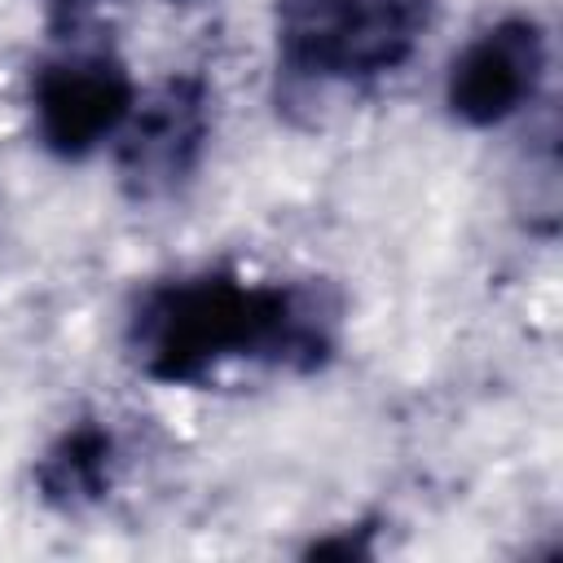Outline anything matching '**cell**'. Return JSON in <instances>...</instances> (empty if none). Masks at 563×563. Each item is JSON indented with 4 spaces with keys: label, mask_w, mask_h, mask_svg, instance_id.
<instances>
[{
    "label": "cell",
    "mask_w": 563,
    "mask_h": 563,
    "mask_svg": "<svg viewBox=\"0 0 563 563\" xmlns=\"http://www.w3.org/2000/svg\"><path fill=\"white\" fill-rule=\"evenodd\" d=\"M172 4H189V0H172Z\"/></svg>",
    "instance_id": "obj_9"
},
{
    "label": "cell",
    "mask_w": 563,
    "mask_h": 563,
    "mask_svg": "<svg viewBox=\"0 0 563 563\" xmlns=\"http://www.w3.org/2000/svg\"><path fill=\"white\" fill-rule=\"evenodd\" d=\"M550 44L537 18H497L484 26L444 75V106L466 128H497L515 119L541 88Z\"/></svg>",
    "instance_id": "obj_5"
},
{
    "label": "cell",
    "mask_w": 563,
    "mask_h": 563,
    "mask_svg": "<svg viewBox=\"0 0 563 563\" xmlns=\"http://www.w3.org/2000/svg\"><path fill=\"white\" fill-rule=\"evenodd\" d=\"M211 145V84L194 70L167 75L154 92H136L128 123L114 136L119 185L132 202L172 198L194 180Z\"/></svg>",
    "instance_id": "obj_3"
},
{
    "label": "cell",
    "mask_w": 563,
    "mask_h": 563,
    "mask_svg": "<svg viewBox=\"0 0 563 563\" xmlns=\"http://www.w3.org/2000/svg\"><path fill=\"white\" fill-rule=\"evenodd\" d=\"M374 528L369 523H352V528H339L330 537H317L308 545V559H369L374 554Z\"/></svg>",
    "instance_id": "obj_7"
},
{
    "label": "cell",
    "mask_w": 563,
    "mask_h": 563,
    "mask_svg": "<svg viewBox=\"0 0 563 563\" xmlns=\"http://www.w3.org/2000/svg\"><path fill=\"white\" fill-rule=\"evenodd\" d=\"M339 317L343 308L321 282H246L207 268L145 290L128 321V347L163 387H194L229 361L312 374L339 347Z\"/></svg>",
    "instance_id": "obj_1"
},
{
    "label": "cell",
    "mask_w": 563,
    "mask_h": 563,
    "mask_svg": "<svg viewBox=\"0 0 563 563\" xmlns=\"http://www.w3.org/2000/svg\"><path fill=\"white\" fill-rule=\"evenodd\" d=\"M435 22V0H277V75L290 97L365 88L400 70Z\"/></svg>",
    "instance_id": "obj_2"
},
{
    "label": "cell",
    "mask_w": 563,
    "mask_h": 563,
    "mask_svg": "<svg viewBox=\"0 0 563 563\" xmlns=\"http://www.w3.org/2000/svg\"><path fill=\"white\" fill-rule=\"evenodd\" d=\"M136 106V79L110 48H70L31 79V119L48 154L75 163L119 136Z\"/></svg>",
    "instance_id": "obj_4"
},
{
    "label": "cell",
    "mask_w": 563,
    "mask_h": 563,
    "mask_svg": "<svg viewBox=\"0 0 563 563\" xmlns=\"http://www.w3.org/2000/svg\"><path fill=\"white\" fill-rule=\"evenodd\" d=\"M119 466V440L101 418H79L70 422L35 462V493L44 506L75 515L97 506Z\"/></svg>",
    "instance_id": "obj_6"
},
{
    "label": "cell",
    "mask_w": 563,
    "mask_h": 563,
    "mask_svg": "<svg viewBox=\"0 0 563 563\" xmlns=\"http://www.w3.org/2000/svg\"><path fill=\"white\" fill-rule=\"evenodd\" d=\"M106 0H44V22L57 40H79V31L101 13Z\"/></svg>",
    "instance_id": "obj_8"
}]
</instances>
